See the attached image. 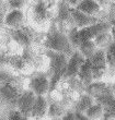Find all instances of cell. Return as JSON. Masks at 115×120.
<instances>
[{
	"instance_id": "ffe728a7",
	"label": "cell",
	"mask_w": 115,
	"mask_h": 120,
	"mask_svg": "<svg viewBox=\"0 0 115 120\" xmlns=\"http://www.w3.org/2000/svg\"><path fill=\"white\" fill-rule=\"evenodd\" d=\"M47 116L49 118H60L64 116V108L58 103H53L48 107Z\"/></svg>"
},
{
	"instance_id": "e0dca14e",
	"label": "cell",
	"mask_w": 115,
	"mask_h": 120,
	"mask_svg": "<svg viewBox=\"0 0 115 120\" xmlns=\"http://www.w3.org/2000/svg\"><path fill=\"white\" fill-rule=\"evenodd\" d=\"M93 41H94V43L96 44L98 48L106 49L107 46L113 41V38H112V35H111V32L105 31V32H102V33L99 34L98 36H95Z\"/></svg>"
},
{
	"instance_id": "8992f818",
	"label": "cell",
	"mask_w": 115,
	"mask_h": 120,
	"mask_svg": "<svg viewBox=\"0 0 115 120\" xmlns=\"http://www.w3.org/2000/svg\"><path fill=\"white\" fill-rule=\"evenodd\" d=\"M30 90L37 96V95H45L49 92V79L47 74L41 73L34 76L30 81Z\"/></svg>"
},
{
	"instance_id": "2e32d148",
	"label": "cell",
	"mask_w": 115,
	"mask_h": 120,
	"mask_svg": "<svg viewBox=\"0 0 115 120\" xmlns=\"http://www.w3.org/2000/svg\"><path fill=\"white\" fill-rule=\"evenodd\" d=\"M92 104H94V98H93L90 94H84V95H82V96L79 98L78 103L76 104L75 110L84 114V112H86V110Z\"/></svg>"
},
{
	"instance_id": "44dd1931",
	"label": "cell",
	"mask_w": 115,
	"mask_h": 120,
	"mask_svg": "<svg viewBox=\"0 0 115 120\" xmlns=\"http://www.w3.org/2000/svg\"><path fill=\"white\" fill-rule=\"evenodd\" d=\"M106 62L112 68H115V41H112L105 49Z\"/></svg>"
},
{
	"instance_id": "7a4b0ae2",
	"label": "cell",
	"mask_w": 115,
	"mask_h": 120,
	"mask_svg": "<svg viewBox=\"0 0 115 120\" xmlns=\"http://www.w3.org/2000/svg\"><path fill=\"white\" fill-rule=\"evenodd\" d=\"M45 47L51 50H55L61 54L67 55L68 57L74 52V47L71 46L70 41L68 39L67 34H65L59 29H56V26L53 25L49 30L46 39H45Z\"/></svg>"
},
{
	"instance_id": "7c38bea8",
	"label": "cell",
	"mask_w": 115,
	"mask_h": 120,
	"mask_svg": "<svg viewBox=\"0 0 115 120\" xmlns=\"http://www.w3.org/2000/svg\"><path fill=\"white\" fill-rule=\"evenodd\" d=\"M77 76L79 78L80 82L82 83L86 87L88 85H90V84L94 81V80H93L92 68H91V63H90V60L89 59L84 60V62L82 63V66L80 67L79 71H78Z\"/></svg>"
},
{
	"instance_id": "277c9868",
	"label": "cell",
	"mask_w": 115,
	"mask_h": 120,
	"mask_svg": "<svg viewBox=\"0 0 115 120\" xmlns=\"http://www.w3.org/2000/svg\"><path fill=\"white\" fill-rule=\"evenodd\" d=\"M91 63V68H92V73H93V80L94 81H99L106 71V67H107V62H106V56H105V49L102 48H98L96 51L88 58Z\"/></svg>"
},
{
	"instance_id": "cb8c5ba5",
	"label": "cell",
	"mask_w": 115,
	"mask_h": 120,
	"mask_svg": "<svg viewBox=\"0 0 115 120\" xmlns=\"http://www.w3.org/2000/svg\"><path fill=\"white\" fill-rule=\"evenodd\" d=\"M8 119H10V120H23V119H25V118H24V116H23L21 112H20L19 109L12 108V109L9 111V114H8Z\"/></svg>"
},
{
	"instance_id": "ba28073f",
	"label": "cell",
	"mask_w": 115,
	"mask_h": 120,
	"mask_svg": "<svg viewBox=\"0 0 115 120\" xmlns=\"http://www.w3.org/2000/svg\"><path fill=\"white\" fill-rule=\"evenodd\" d=\"M84 56L80 52L78 49H75L74 52L69 56V59L67 61V69H66V75L69 78L76 76L78 74L80 67L84 62Z\"/></svg>"
},
{
	"instance_id": "4316f807",
	"label": "cell",
	"mask_w": 115,
	"mask_h": 120,
	"mask_svg": "<svg viewBox=\"0 0 115 120\" xmlns=\"http://www.w3.org/2000/svg\"><path fill=\"white\" fill-rule=\"evenodd\" d=\"M111 35H112V38H113V41H115V20H113L111 22Z\"/></svg>"
},
{
	"instance_id": "d4e9b609",
	"label": "cell",
	"mask_w": 115,
	"mask_h": 120,
	"mask_svg": "<svg viewBox=\"0 0 115 120\" xmlns=\"http://www.w3.org/2000/svg\"><path fill=\"white\" fill-rule=\"evenodd\" d=\"M12 79L13 76L10 74V72H8V71H0V86L3 85L4 83H7L8 81Z\"/></svg>"
},
{
	"instance_id": "5bb4252c",
	"label": "cell",
	"mask_w": 115,
	"mask_h": 120,
	"mask_svg": "<svg viewBox=\"0 0 115 120\" xmlns=\"http://www.w3.org/2000/svg\"><path fill=\"white\" fill-rule=\"evenodd\" d=\"M77 49L84 56L86 59H88V58H90L96 51L98 46H96V44L94 43L93 39H87V41H81L79 47L77 48Z\"/></svg>"
},
{
	"instance_id": "52a82bcc",
	"label": "cell",
	"mask_w": 115,
	"mask_h": 120,
	"mask_svg": "<svg viewBox=\"0 0 115 120\" xmlns=\"http://www.w3.org/2000/svg\"><path fill=\"white\" fill-rule=\"evenodd\" d=\"M70 12L71 15H72V19H74L75 26L78 27V29L86 27V26H89L91 24L99 22V19L95 15L87 14V13L80 11V10H78L77 8H74V7H70Z\"/></svg>"
},
{
	"instance_id": "484cf974",
	"label": "cell",
	"mask_w": 115,
	"mask_h": 120,
	"mask_svg": "<svg viewBox=\"0 0 115 120\" xmlns=\"http://www.w3.org/2000/svg\"><path fill=\"white\" fill-rule=\"evenodd\" d=\"M64 1L67 3L69 7H74V8H75V7H76L77 4L81 1V0H64Z\"/></svg>"
},
{
	"instance_id": "ac0fdd59",
	"label": "cell",
	"mask_w": 115,
	"mask_h": 120,
	"mask_svg": "<svg viewBox=\"0 0 115 120\" xmlns=\"http://www.w3.org/2000/svg\"><path fill=\"white\" fill-rule=\"evenodd\" d=\"M34 19L37 21V22H43V21H46L48 16V12H47V8H46V4H45L44 1H38L37 3L34 7Z\"/></svg>"
},
{
	"instance_id": "7402d4cb",
	"label": "cell",
	"mask_w": 115,
	"mask_h": 120,
	"mask_svg": "<svg viewBox=\"0 0 115 120\" xmlns=\"http://www.w3.org/2000/svg\"><path fill=\"white\" fill-rule=\"evenodd\" d=\"M113 118H115V98L104 109V116H103V119H113Z\"/></svg>"
},
{
	"instance_id": "3957f363",
	"label": "cell",
	"mask_w": 115,
	"mask_h": 120,
	"mask_svg": "<svg viewBox=\"0 0 115 120\" xmlns=\"http://www.w3.org/2000/svg\"><path fill=\"white\" fill-rule=\"evenodd\" d=\"M21 92L18 86L13 84V79L0 86V103L9 106L11 108H16V101Z\"/></svg>"
},
{
	"instance_id": "603a6c76",
	"label": "cell",
	"mask_w": 115,
	"mask_h": 120,
	"mask_svg": "<svg viewBox=\"0 0 115 120\" xmlns=\"http://www.w3.org/2000/svg\"><path fill=\"white\" fill-rule=\"evenodd\" d=\"M26 2L28 0H8V4L11 9H22Z\"/></svg>"
},
{
	"instance_id": "30bf717a",
	"label": "cell",
	"mask_w": 115,
	"mask_h": 120,
	"mask_svg": "<svg viewBox=\"0 0 115 120\" xmlns=\"http://www.w3.org/2000/svg\"><path fill=\"white\" fill-rule=\"evenodd\" d=\"M47 110H48V104L45 96L44 95H37L35 97L34 104L32 106L31 117L30 118H33V119L44 118L47 115Z\"/></svg>"
},
{
	"instance_id": "9a60e30c",
	"label": "cell",
	"mask_w": 115,
	"mask_h": 120,
	"mask_svg": "<svg viewBox=\"0 0 115 120\" xmlns=\"http://www.w3.org/2000/svg\"><path fill=\"white\" fill-rule=\"evenodd\" d=\"M84 114H86L88 119H93V120L103 119V116H104V107H103L101 104H99V103L92 104L86 110Z\"/></svg>"
},
{
	"instance_id": "4fadbf2b",
	"label": "cell",
	"mask_w": 115,
	"mask_h": 120,
	"mask_svg": "<svg viewBox=\"0 0 115 120\" xmlns=\"http://www.w3.org/2000/svg\"><path fill=\"white\" fill-rule=\"evenodd\" d=\"M75 8L90 15H96L101 11V6L96 0H81Z\"/></svg>"
},
{
	"instance_id": "5b68a950",
	"label": "cell",
	"mask_w": 115,
	"mask_h": 120,
	"mask_svg": "<svg viewBox=\"0 0 115 120\" xmlns=\"http://www.w3.org/2000/svg\"><path fill=\"white\" fill-rule=\"evenodd\" d=\"M35 97L36 95L31 90H28V91L22 92L16 101V109H19L25 119H29L31 117V110H32Z\"/></svg>"
},
{
	"instance_id": "9c48e42d",
	"label": "cell",
	"mask_w": 115,
	"mask_h": 120,
	"mask_svg": "<svg viewBox=\"0 0 115 120\" xmlns=\"http://www.w3.org/2000/svg\"><path fill=\"white\" fill-rule=\"evenodd\" d=\"M56 22L60 25H71L75 26L74 19L70 12V7L65 2L64 0H60L58 2L57 7V18H56Z\"/></svg>"
},
{
	"instance_id": "83f0119b",
	"label": "cell",
	"mask_w": 115,
	"mask_h": 120,
	"mask_svg": "<svg viewBox=\"0 0 115 120\" xmlns=\"http://www.w3.org/2000/svg\"><path fill=\"white\" fill-rule=\"evenodd\" d=\"M0 106H1V103H0Z\"/></svg>"
},
{
	"instance_id": "6da1fadb",
	"label": "cell",
	"mask_w": 115,
	"mask_h": 120,
	"mask_svg": "<svg viewBox=\"0 0 115 120\" xmlns=\"http://www.w3.org/2000/svg\"><path fill=\"white\" fill-rule=\"evenodd\" d=\"M46 55L49 59V70L47 75L49 79V92H52L55 90L61 78L66 75L68 56L51 49H48Z\"/></svg>"
},
{
	"instance_id": "d6986e66",
	"label": "cell",
	"mask_w": 115,
	"mask_h": 120,
	"mask_svg": "<svg viewBox=\"0 0 115 120\" xmlns=\"http://www.w3.org/2000/svg\"><path fill=\"white\" fill-rule=\"evenodd\" d=\"M12 37L13 39H16L19 44L24 45V46H28L30 44V37L28 36L25 32L23 31L22 27H19V29H12Z\"/></svg>"
},
{
	"instance_id": "8fae6325",
	"label": "cell",
	"mask_w": 115,
	"mask_h": 120,
	"mask_svg": "<svg viewBox=\"0 0 115 120\" xmlns=\"http://www.w3.org/2000/svg\"><path fill=\"white\" fill-rule=\"evenodd\" d=\"M24 22V14L21 9H12L4 16V24L10 29L22 27Z\"/></svg>"
}]
</instances>
